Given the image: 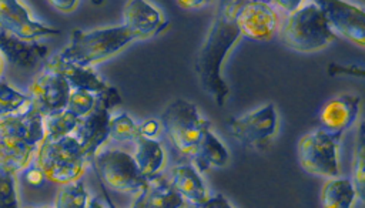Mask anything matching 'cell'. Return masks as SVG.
I'll return each mask as SVG.
<instances>
[{
  "mask_svg": "<svg viewBox=\"0 0 365 208\" xmlns=\"http://www.w3.org/2000/svg\"><path fill=\"white\" fill-rule=\"evenodd\" d=\"M364 124L361 123L358 127L356 132V142L354 145V158H352V182L356 188L358 198L364 199V192H365V171H364V164H365V147H364Z\"/></svg>",
  "mask_w": 365,
  "mask_h": 208,
  "instance_id": "obj_28",
  "label": "cell"
},
{
  "mask_svg": "<svg viewBox=\"0 0 365 208\" xmlns=\"http://www.w3.org/2000/svg\"><path fill=\"white\" fill-rule=\"evenodd\" d=\"M128 208H187V202L170 185L165 175L160 174L147 181Z\"/></svg>",
  "mask_w": 365,
  "mask_h": 208,
  "instance_id": "obj_17",
  "label": "cell"
},
{
  "mask_svg": "<svg viewBox=\"0 0 365 208\" xmlns=\"http://www.w3.org/2000/svg\"><path fill=\"white\" fill-rule=\"evenodd\" d=\"M34 162L46 180L58 185L81 180L88 164L74 135L44 140L37 150Z\"/></svg>",
  "mask_w": 365,
  "mask_h": 208,
  "instance_id": "obj_5",
  "label": "cell"
},
{
  "mask_svg": "<svg viewBox=\"0 0 365 208\" xmlns=\"http://www.w3.org/2000/svg\"><path fill=\"white\" fill-rule=\"evenodd\" d=\"M279 36L282 43L297 53L319 51L338 37L315 1H304L299 9L287 14Z\"/></svg>",
  "mask_w": 365,
  "mask_h": 208,
  "instance_id": "obj_4",
  "label": "cell"
},
{
  "mask_svg": "<svg viewBox=\"0 0 365 208\" xmlns=\"http://www.w3.org/2000/svg\"><path fill=\"white\" fill-rule=\"evenodd\" d=\"M90 194L81 180L60 185L53 208H87Z\"/></svg>",
  "mask_w": 365,
  "mask_h": 208,
  "instance_id": "obj_26",
  "label": "cell"
},
{
  "mask_svg": "<svg viewBox=\"0 0 365 208\" xmlns=\"http://www.w3.org/2000/svg\"><path fill=\"white\" fill-rule=\"evenodd\" d=\"M191 158L192 165L197 168V171L204 172L210 168L225 167L230 162V151L221 141V138L215 135L211 128H208L204 132L195 150V154Z\"/></svg>",
  "mask_w": 365,
  "mask_h": 208,
  "instance_id": "obj_22",
  "label": "cell"
},
{
  "mask_svg": "<svg viewBox=\"0 0 365 208\" xmlns=\"http://www.w3.org/2000/svg\"><path fill=\"white\" fill-rule=\"evenodd\" d=\"M165 178L187 204H202L210 198L208 188L201 172H198L192 164L185 162L173 165Z\"/></svg>",
  "mask_w": 365,
  "mask_h": 208,
  "instance_id": "obj_18",
  "label": "cell"
},
{
  "mask_svg": "<svg viewBox=\"0 0 365 208\" xmlns=\"http://www.w3.org/2000/svg\"><path fill=\"white\" fill-rule=\"evenodd\" d=\"M110 115L111 113L108 110L96 104V108L88 115L80 118L73 132L88 162L93 161L96 154L110 140Z\"/></svg>",
  "mask_w": 365,
  "mask_h": 208,
  "instance_id": "obj_15",
  "label": "cell"
},
{
  "mask_svg": "<svg viewBox=\"0 0 365 208\" xmlns=\"http://www.w3.org/2000/svg\"><path fill=\"white\" fill-rule=\"evenodd\" d=\"M138 124L125 111H114L110 115V140L118 142L135 141L138 138Z\"/></svg>",
  "mask_w": 365,
  "mask_h": 208,
  "instance_id": "obj_27",
  "label": "cell"
},
{
  "mask_svg": "<svg viewBox=\"0 0 365 208\" xmlns=\"http://www.w3.org/2000/svg\"><path fill=\"white\" fill-rule=\"evenodd\" d=\"M187 208H234V205L222 194H217L210 195V198L202 204H187Z\"/></svg>",
  "mask_w": 365,
  "mask_h": 208,
  "instance_id": "obj_32",
  "label": "cell"
},
{
  "mask_svg": "<svg viewBox=\"0 0 365 208\" xmlns=\"http://www.w3.org/2000/svg\"><path fill=\"white\" fill-rule=\"evenodd\" d=\"M133 158L141 175L147 180L154 178L167 167V152L164 145L155 138L138 137L135 141Z\"/></svg>",
  "mask_w": 365,
  "mask_h": 208,
  "instance_id": "obj_21",
  "label": "cell"
},
{
  "mask_svg": "<svg viewBox=\"0 0 365 208\" xmlns=\"http://www.w3.org/2000/svg\"><path fill=\"white\" fill-rule=\"evenodd\" d=\"M44 67L61 74L71 88L86 90L94 94L101 93L108 84L96 73L93 67L78 66L58 58L56 54L46 60Z\"/></svg>",
  "mask_w": 365,
  "mask_h": 208,
  "instance_id": "obj_19",
  "label": "cell"
},
{
  "mask_svg": "<svg viewBox=\"0 0 365 208\" xmlns=\"http://www.w3.org/2000/svg\"><path fill=\"white\" fill-rule=\"evenodd\" d=\"M0 208H20L14 175L0 172Z\"/></svg>",
  "mask_w": 365,
  "mask_h": 208,
  "instance_id": "obj_30",
  "label": "cell"
},
{
  "mask_svg": "<svg viewBox=\"0 0 365 208\" xmlns=\"http://www.w3.org/2000/svg\"><path fill=\"white\" fill-rule=\"evenodd\" d=\"M304 1L301 0H278V1H272L271 6L275 9V7H279L281 10H284L287 14H291L294 13L297 9H299L302 6Z\"/></svg>",
  "mask_w": 365,
  "mask_h": 208,
  "instance_id": "obj_34",
  "label": "cell"
},
{
  "mask_svg": "<svg viewBox=\"0 0 365 208\" xmlns=\"http://www.w3.org/2000/svg\"><path fill=\"white\" fill-rule=\"evenodd\" d=\"M241 1H220L205 38L195 56L194 71L201 88L224 107L230 97V87L222 77L224 61L231 48L241 40L235 16Z\"/></svg>",
  "mask_w": 365,
  "mask_h": 208,
  "instance_id": "obj_1",
  "label": "cell"
},
{
  "mask_svg": "<svg viewBox=\"0 0 365 208\" xmlns=\"http://www.w3.org/2000/svg\"><path fill=\"white\" fill-rule=\"evenodd\" d=\"M177 4L182 9H201L204 7L207 3L202 0H184V1H177Z\"/></svg>",
  "mask_w": 365,
  "mask_h": 208,
  "instance_id": "obj_36",
  "label": "cell"
},
{
  "mask_svg": "<svg viewBox=\"0 0 365 208\" xmlns=\"http://www.w3.org/2000/svg\"><path fill=\"white\" fill-rule=\"evenodd\" d=\"M361 98L356 94H338L325 103L319 113V128L344 135L345 131L354 127L359 117Z\"/></svg>",
  "mask_w": 365,
  "mask_h": 208,
  "instance_id": "obj_16",
  "label": "cell"
},
{
  "mask_svg": "<svg viewBox=\"0 0 365 208\" xmlns=\"http://www.w3.org/2000/svg\"><path fill=\"white\" fill-rule=\"evenodd\" d=\"M158 123L174 148L187 157L195 154L204 132L211 128L210 121L200 114L197 105L182 98L170 103Z\"/></svg>",
  "mask_w": 365,
  "mask_h": 208,
  "instance_id": "obj_6",
  "label": "cell"
},
{
  "mask_svg": "<svg viewBox=\"0 0 365 208\" xmlns=\"http://www.w3.org/2000/svg\"><path fill=\"white\" fill-rule=\"evenodd\" d=\"M91 162L103 182L113 191L121 194L135 195L148 181L138 171L133 154L121 148L103 147Z\"/></svg>",
  "mask_w": 365,
  "mask_h": 208,
  "instance_id": "obj_8",
  "label": "cell"
},
{
  "mask_svg": "<svg viewBox=\"0 0 365 208\" xmlns=\"http://www.w3.org/2000/svg\"><path fill=\"white\" fill-rule=\"evenodd\" d=\"M241 38L269 41L279 30V17L268 1H241L235 16Z\"/></svg>",
  "mask_w": 365,
  "mask_h": 208,
  "instance_id": "obj_11",
  "label": "cell"
},
{
  "mask_svg": "<svg viewBox=\"0 0 365 208\" xmlns=\"http://www.w3.org/2000/svg\"><path fill=\"white\" fill-rule=\"evenodd\" d=\"M43 141V115L33 104L24 113L0 118V172L20 175L34 162Z\"/></svg>",
  "mask_w": 365,
  "mask_h": 208,
  "instance_id": "obj_2",
  "label": "cell"
},
{
  "mask_svg": "<svg viewBox=\"0 0 365 208\" xmlns=\"http://www.w3.org/2000/svg\"><path fill=\"white\" fill-rule=\"evenodd\" d=\"M96 104H97V94L86 90L71 88L66 110L70 111L77 118H84L96 108Z\"/></svg>",
  "mask_w": 365,
  "mask_h": 208,
  "instance_id": "obj_29",
  "label": "cell"
},
{
  "mask_svg": "<svg viewBox=\"0 0 365 208\" xmlns=\"http://www.w3.org/2000/svg\"><path fill=\"white\" fill-rule=\"evenodd\" d=\"M133 41V37L123 24L74 30L68 44L56 56L61 60L94 68L97 64L113 58Z\"/></svg>",
  "mask_w": 365,
  "mask_h": 208,
  "instance_id": "obj_3",
  "label": "cell"
},
{
  "mask_svg": "<svg viewBox=\"0 0 365 208\" xmlns=\"http://www.w3.org/2000/svg\"><path fill=\"white\" fill-rule=\"evenodd\" d=\"M231 135L245 148L265 150L277 137L279 115L274 103H267L242 115L232 117L228 123Z\"/></svg>",
  "mask_w": 365,
  "mask_h": 208,
  "instance_id": "obj_9",
  "label": "cell"
},
{
  "mask_svg": "<svg viewBox=\"0 0 365 208\" xmlns=\"http://www.w3.org/2000/svg\"><path fill=\"white\" fill-rule=\"evenodd\" d=\"M133 40H148L157 36L167 24L163 11L145 0H130L123 9L121 23Z\"/></svg>",
  "mask_w": 365,
  "mask_h": 208,
  "instance_id": "obj_14",
  "label": "cell"
},
{
  "mask_svg": "<svg viewBox=\"0 0 365 208\" xmlns=\"http://www.w3.org/2000/svg\"><path fill=\"white\" fill-rule=\"evenodd\" d=\"M0 27L11 37L38 43V40L60 34V30L37 20L23 1L0 0Z\"/></svg>",
  "mask_w": 365,
  "mask_h": 208,
  "instance_id": "obj_10",
  "label": "cell"
},
{
  "mask_svg": "<svg viewBox=\"0 0 365 208\" xmlns=\"http://www.w3.org/2000/svg\"><path fill=\"white\" fill-rule=\"evenodd\" d=\"M24 178V181L29 184V185H33V187H38L41 185L44 181H46V177L43 174V171L37 167L36 162L30 164L24 171L20 172Z\"/></svg>",
  "mask_w": 365,
  "mask_h": 208,
  "instance_id": "obj_31",
  "label": "cell"
},
{
  "mask_svg": "<svg viewBox=\"0 0 365 208\" xmlns=\"http://www.w3.org/2000/svg\"><path fill=\"white\" fill-rule=\"evenodd\" d=\"M4 66H6V60H4L3 54L0 53V78H1V74H3V71H4Z\"/></svg>",
  "mask_w": 365,
  "mask_h": 208,
  "instance_id": "obj_38",
  "label": "cell"
},
{
  "mask_svg": "<svg viewBox=\"0 0 365 208\" xmlns=\"http://www.w3.org/2000/svg\"><path fill=\"white\" fill-rule=\"evenodd\" d=\"M80 118L73 115L70 111L63 110L43 117L44 140H57L61 137L73 135L78 125Z\"/></svg>",
  "mask_w": 365,
  "mask_h": 208,
  "instance_id": "obj_25",
  "label": "cell"
},
{
  "mask_svg": "<svg viewBox=\"0 0 365 208\" xmlns=\"http://www.w3.org/2000/svg\"><path fill=\"white\" fill-rule=\"evenodd\" d=\"M50 4L61 13H71L80 6V1H77V0H53V1H50Z\"/></svg>",
  "mask_w": 365,
  "mask_h": 208,
  "instance_id": "obj_35",
  "label": "cell"
},
{
  "mask_svg": "<svg viewBox=\"0 0 365 208\" xmlns=\"http://www.w3.org/2000/svg\"><path fill=\"white\" fill-rule=\"evenodd\" d=\"M31 107V98L13 87L9 81L0 78V118L20 114Z\"/></svg>",
  "mask_w": 365,
  "mask_h": 208,
  "instance_id": "obj_24",
  "label": "cell"
},
{
  "mask_svg": "<svg viewBox=\"0 0 365 208\" xmlns=\"http://www.w3.org/2000/svg\"><path fill=\"white\" fill-rule=\"evenodd\" d=\"M0 53L4 60L16 67L33 68L40 64L48 54L47 46L38 43L20 41L7 34L0 27Z\"/></svg>",
  "mask_w": 365,
  "mask_h": 208,
  "instance_id": "obj_20",
  "label": "cell"
},
{
  "mask_svg": "<svg viewBox=\"0 0 365 208\" xmlns=\"http://www.w3.org/2000/svg\"><path fill=\"white\" fill-rule=\"evenodd\" d=\"M71 87L66 78L46 67L29 85L27 94L33 107L44 117L66 110Z\"/></svg>",
  "mask_w": 365,
  "mask_h": 208,
  "instance_id": "obj_13",
  "label": "cell"
},
{
  "mask_svg": "<svg viewBox=\"0 0 365 208\" xmlns=\"http://www.w3.org/2000/svg\"><path fill=\"white\" fill-rule=\"evenodd\" d=\"M23 208H53L51 205H29V207H23Z\"/></svg>",
  "mask_w": 365,
  "mask_h": 208,
  "instance_id": "obj_39",
  "label": "cell"
},
{
  "mask_svg": "<svg viewBox=\"0 0 365 208\" xmlns=\"http://www.w3.org/2000/svg\"><path fill=\"white\" fill-rule=\"evenodd\" d=\"M358 199L356 188L351 178H328L319 192L321 208H354Z\"/></svg>",
  "mask_w": 365,
  "mask_h": 208,
  "instance_id": "obj_23",
  "label": "cell"
},
{
  "mask_svg": "<svg viewBox=\"0 0 365 208\" xmlns=\"http://www.w3.org/2000/svg\"><path fill=\"white\" fill-rule=\"evenodd\" d=\"M160 130H161L160 123L155 118H148V120L143 121L141 124H138V135L140 137L155 138L158 135Z\"/></svg>",
  "mask_w": 365,
  "mask_h": 208,
  "instance_id": "obj_33",
  "label": "cell"
},
{
  "mask_svg": "<svg viewBox=\"0 0 365 208\" xmlns=\"http://www.w3.org/2000/svg\"><path fill=\"white\" fill-rule=\"evenodd\" d=\"M87 208H108L98 197H90Z\"/></svg>",
  "mask_w": 365,
  "mask_h": 208,
  "instance_id": "obj_37",
  "label": "cell"
},
{
  "mask_svg": "<svg viewBox=\"0 0 365 208\" xmlns=\"http://www.w3.org/2000/svg\"><path fill=\"white\" fill-rule=\"evenodd\" d=\"M341 135L315 128L304 134L298 141V161L308 174L335 178L341 175L339 145Z\"/></svg>",
  "mask_w": 365,
  "mask_h": 208,
  "instance_id": "obj_7",
  "label": "cell"
},
{
  "mask_svg": "<svg viewBox=\"0 0 365 208\" xmlns=\"http://www.w3.org/2000/svg\"><path fill=\"white\" fill-rule=\"evenodd\" d=\"M325 14L331 30L359 48L365 46V11L362 7L342 0L315 1Z\"/></svg>",
  "mask_w": 365,
  "mask_h": 208,
  "instance_id": "obj_12",
  "label": "cell"
}]
</instances>
